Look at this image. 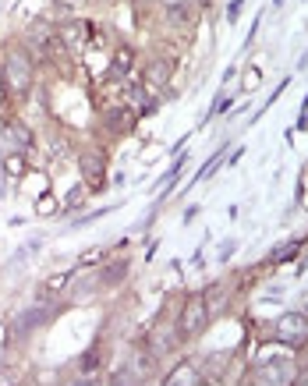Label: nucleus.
Listing matches in <instances>:
<instances>
[{"instance_id":"f257e3e1","label":"nucleus","mask_w":308,"mask_h":386,"mask_svg":"<svg viewBox=\"0 0 308 386\" xmlns=\"http://www.w3.org/2000/svg\"><path fill=\"white\" fill-rule=\"evenodd\" d=\"M0 78H4L8 92L25 99L32 92V78H36V68H32V57L18 46H8L4 57H0Z\"/></svg>"},{"instance_id":"f03ea898","label":"nucleus","mask_w":308,"mask_h":386,"mask_svg":"<svg viewBox=\"0 0 308 386\" xmlns=\"http://www.w3.org/2000/svg\"><path fill=\"white\" fill-rule=\"evenodd\" d=\"M205 319H210V308H205L202 294L184 298V305H181V312H177V326H174L177 341H191V337H198V334H202V326H205Z\"/></svg>"},{"instance_id":"7ed1b4c3","label":"nucleus","mask_w":308,"mask_h":386,"mask_svg":"<svg viewBox=\"0 0 308 386\" xmlns=\"http://www.w3.org/2000/svg\"><path fill=\"white\" fill-rule=\"evenodd\" d=\"M305 334H308V322H305V312H287L280 322H277V341L284 344H305Z\"/></svg>"},{"instance_id":"20e7f679","label":"nucleus","mask_w":308,"mask_h":386,"mask_svg":"<svg viewBox=\"0 0 308 386\" xmlns=\"http://www.w3.org/2000/svg\"><path fill=\"white\" fill-rule=\"evenodd\" d=\"M170 71H174L170 57H152V61L145 64L142 85H145L149 92H160V89H167V82H170Z\"/></svg>"},{"instance_id":"39448f33","label":"nucleus","mask_w":308,"mask_h":386,"mask_svg":"<svg viewBox=\"0 0 308 386\" xmlns=\"http://www.w3.org/2000/svg\"><path fill=\"white\" fill-rule=\"evenodd\" d=\"M78 167H82V178L89 181V188L92 192H99L103 188V181H107V163H103V156L99 152H82V159H78Z\"/></svg>"},{"instance_id":"423d86ee","label":"nucleus","mask_w":308,"mask_h":386,"mask_svg":"<svg viewBox=\"0 0 308 386\" xmlns=\"http://www.w3.org/2000/svg\"><path fill=\"white\" fill-rule=\"evenodd\" d=\"M4 142H8L11 149H18V152H29V149H32V131H29V124L8 117V121H4Z\"/></svg>"},{"instance_id":"0eeeda50","label":"nucleus","mask_w":308,"mask_h":386,"mask_svg":"<svg viewBox=\"0 0 308 386\" xmlns=\"http://www.w3.org/2000/svg\"><path fill=\"white\" fill-rule=\"evenodd\" d=\"M103 121H107V128H110V131L124 135V131H131V128H135V121H138V110H135V106H114V110H110V114L103 117Z\"/></svg>"},{"instance_id":"6e6552de","label":"nucleus","mask_w":308,"mask_h":386,"mask_svg":"<svg viewBox=\"0 0 308 386\" xmlns=\"http://www.w3.org/2000/svg\"><path fill=\"white\" fill-rule=\"evenodd\" d=\"M50 315H54V308H50V305H46V308H43V305L29 308V312H25V315L18 319V326H15V337H18V341H22V337H29V334H32V329H36L39 322H46Z\"/></svg>"},{"instance_id":"1a4fd4ad","label":"nucleus","mask_w":308,"mask_h":386,"mask_svg":"<svg viewBox=\"0 0 308 386\" xmlns=\"http://www.w3.org/2000/svg\"><path fill=\"white\" fill-rule=\"evenodd\" d=\"M57 36H61L68 46H85V43L92 39V29H89L85 22H68V25H64Z\"/></svg>"},{"instance_id":"9d476101","label":"nucleus","mask_w":308,"mask_h":386,"mask_svg":"<svg viewBox=\"0 0 308 386\" xmlns=\"http://www.w3.org/2000/svg\"><path fill=\"white\" fill-rule=\"evenodd\" d=\"M124 277H128V262H110L99 273V287H117Z\"/></svg>"},{"instance_id":"9b49d317","label":"nucleus","mask_w":308,"mask_h":386,"mask_svg":"<svg viewBox=\"0 0 308 386\" xmlns=\"http://www.w3.org/2000/svg\"><path fill=\"white\" fill-rule=\"evenodd\" d=\"M131 68H135V50L121 46V50L114 53V75H128Z\"/></svg>"},{"instance_id":"f8f14e48","label":"nucleus","mask_w":308,"mask_h":386,"mask_svg":"<svg viewBox=\"0 0 308 386\" xmlns=\"http://www.w3.org/2000/svg\"><path fill=\"white\" fill-rule=\"evenodd\" d=\"M181 372H170L163 383H170V386H177V383H202V372H195V365H177Z\"/></svg>"},{"instance_id":"ddd939ff","label":"nucleus","mask_w":308,"mask_h":386,"mask_svg":"<svg viewBox=\"0 0 308 386\" xmlns=\"http://www.w3.org/2000/svg\"><path fill=\"white\" fill-rule=\"evenodd\" d=\"M68 284H71V277H64V273H61V277H50V280L39 287V294H43V298H46V294H61Z\"/></svg>"},{"instance_id":"4468645a","label":"nucleus","mask_w":308,"mask_h":386,"mask_svg":"<svg viewBox=\"0 0 308 386\" xmlns=\"http://www.w3.org/2000/svg\"><path fill=\"white\" fill-rule=\"evenodd\" d=\"M4 171H8L11 178H22V174H25V156H22V152H18V156H8V159H4Z\"/></svg>"},{"instance_id":"2eb2a0df","label":"nucleus","mask_w":308,"mask_h":386,"mask_svg":"<svg viewBox=\"0 0 308 386\" xmlns=\"http://www.w3.org/2000/svg\"><path fill=\"white\" fill-rule=\"evenodd\" d=\"M294 252H301V241H291V245H284V248H277V252L270 255V262H284V259H291Z\"/></svg>"},{"instance_id":"dca6fc26","label":"nucleus","mask_w":308,"mask_h":386,"mask_svg":"<svg viewBox=\"0 0 308 386\" xmlns=\"http://www.w3.org/2000/svg\"><path fill=\"white\" fill-rule=\"evenodd\" d=\"M99 348H103V344H92V348H89V355L82 358V372H92V369H96V362H99Z\"/></svg>"},{"instance_id":"f3484780","label":"nucleus","mask_w":308,"mask_h":386,"mask_svg":"<svg viewBox=\"0 0 308 386\" xmlns=\"http://www.w3.org/2000/svg\"><path fill=\"white\" fill-rule=\"evenodd\" d=\"M160 4H163L167 11H188V8L198 4V0H160Z\"/></svg>"},{"instance_id":"a211bd4d","label":"nucleus","mask_w":308,"mask_h":386,"mask_svg":"<svg viewBox=\"0 0 308 386\" xmlns=\"http://www.w3.org/2000/svg\"><path fill=\"white\" fill-rule=\"evenodd\" d=\"M36 213H43V216H50V213H57V202L50 199V195H43L39 202H36Z\"/></svg>"},{"instance_id":"6ab92c4d","label":"nucleus","mask_w":308,"mask_h":386,"mask_svg":"<svg viewBox=\"0 0 308 386\" xmlns=\"http://www.w3.org/2000/svg\"><path fill=\"white\" fill-rule=\"evenodd\" d=\"M99 255H103V252H99V248H89V252H85V255H82V262H85V266H89V262H96V259H99Z\"/></svg>"},{"instance_id":"aec40b11","label":"nucleus","mask_w":308,"mask_h":386,"mask_svg":"<svg viewBox=\"0 0 308 386\" xmlns=\"http://www.w3.org/2000/svg\"><path fill=\"white\" fill-rule=\"evenodd\" d=\"M244 82H248L244 89H255V85H259V71H248V75H244Z\"/></svg>"},{"instance_id":"412c9836","label":"nucleus","mask_w":308,"mask_h":386,"mask_svg":"<svg viewBox=\"0 0 308 386\" xmlns=\"http://www.w3.org/2000/svg\"><path fill=\"white\" fill-rule=\"evenodd\" d=\"M61 4H71V8H82V4H89V0H61Z\"/></svg>"}]
</instances>
